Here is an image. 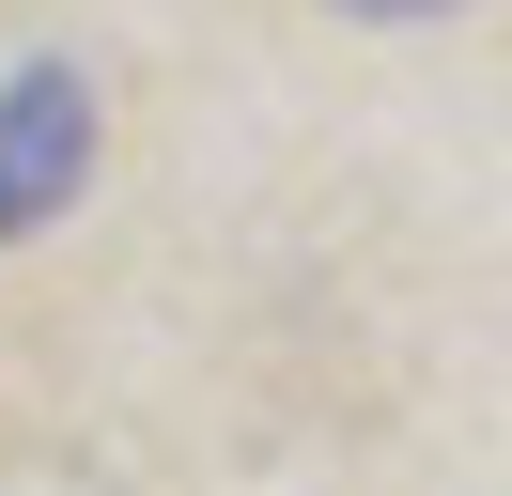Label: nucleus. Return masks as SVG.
Masks as SVG:
<instances>
[{
    "instance_id": "f257e3e1",
    "label": "nucleus",
    "mask_w": 512,
    "mask_h": 496,
    "mask_svg": "<svg viewBox=\"0 0 512 496\" xmlns=\"http://www.w3.org/2000/svg\"><path fill=\"white\" fill-rule=\"evenodd\" d=\"M78 186H94V78L78 62H16L0 78V248L47 233Z\"/></svg>"
},
{
    "instance_id": "f03ea898",
    "label": "nucleus",
    "mask_w": 512,
    "mask_h": 496,
    "mask_svg": "<svg viewBox=\"0 0 512 496\" xmlns=\"http://www.w3.org/2000/svg\"><path fill=\"white\" fill-rule=\"evenodd\" d=\"M342 16H373V31H419V16H466V0H342Z\"/></svg>"
}]
</instances>
